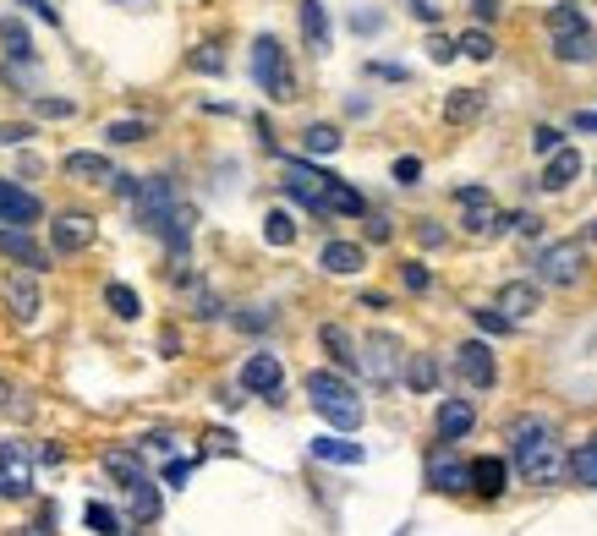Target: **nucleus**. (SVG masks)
Returning <instances> with one entry per match:
<instances>
[{
    "label": "nucleus",
    "mask_w": 597,
    "mask_h": 536,
    "mask_svg": "<svg viewBox=\"0 0 597 536\" xmlns=\"http://www.w3.org/2000/svg\"><path fill=\"white\" fill-rule=\"evenodd\" d=\"M510 449H515V465H521V476H526L532 487H554V482L571 471V460H565V449L554 443V427H548L543 416L510 421Z\"/></svg>",
    "instance_id": "1"
},
{
    "label": "nucleus",
    "mask_w": 597,
    "mask_h": 536,
    "mask_svg": "<svg viewBox=\"0 0 597 536\" xmlns=\"http://www.w3.org/2000/svg\"><path fill=\"white\" fill-rule=\"evenodd\" d=\"M307 400H312V410H318L329 427H340V432L362 427V400H356V389H351L340 373H329V367L307 373Z\"/></svg>",
    "instance_id": "2"
},
{
    "label": "nucleus",
    "mask_w": 597,
    "mask_h": 536,
    "mask_svg": "<svg viewBox=\"0 0 597 536\" xmlns=\"http://www.w3.org/2000/svg\"><path fill=\"white\" fill-rule=\"evenodd\" d=\"M253 83L269 94V99H297V72H291V55L280 50V39H253Z\"/></svg>",
    "instance_id": "3"
},
{
    "label": "nucleus",
    "mask_w": 597,
    "mask_h": 536,
    "mask_svg": "<svg viewBox=\"0 0 597 536\" xmlns=\"http://www.w3.org/2000/svg\"><path fill=\"white\" fill-rule=\"evenodd\" d=\"M356 356H362V367H356V373H367V384H379V389H390V384L401 378V367L412 362V356H401V340H395L390 329L367 334Z\"/></svg>",
    "instance_id": "4"
},
{
    "label": "nucleus",
    "mask_w": 597,
    "mask_h": 536,
    "mask_svg": "<svg viewBox=\"0 0 597 536\" xmlns=\"http://www.w3.org/2000/svg\"><path fill=\"white\" fill-rule=\"evenodd\" d=\"M582 274H587V247L582 242H554V247L537 253V285L571 290V285H582Z\"/></svg>",
    "instance_id": "5"
},
{
    "label": "nucleus",
    "mask_w": 597,
    "mask_h": 536,
    "mask_svg": "<svg viewBox=\"0 0 597 536\" xmlns=\"http://www.w3.org/2000/svg\"><path fill=\"white\" fill-rule=\"evenodd\" d=\"M181 208V197H175V186L164 181V175H149L143 181V192L132 197V214H138V225L149 231V236H159L164 225H170V214Z\"/></svg>",
    "instance_id": "6"
},
{
    "label": "nucleus",
    "mask_w": 597,
    "mask_h": 536,
    "mask_svg": "<svg viewBox=\"0 0 597 536\" xmlns=\"http://www.w3.org/2000/svg\"><path fill=\"white\" fill-rule=\"evenodd\" d=\"M455 203L466 208V219H460L466 236H499V231H504V214H499V203H493L488 186H460Z\"/></svg>",
    "instance_id": "7"
},
{
    "label": "nucleus",
    "mask_w": 597,
    "mask_h": 536,
    "mask_svg": "<svg viewBox=\"0 0 597 536\" xmlns=\"http://www.w3.org/2000/svg\"><path fill=\"white\" fill-rule=\"evenodd\" d=\"M33 493V454L28 443L6 438L0 443V499H28Z\"/></svg>",
    "instance_id": "8"
},
{
    "label": "nucleus",
    "mask_w": 597,
    "mask_h": 536,
    "mask_svg": "<svg viewBox=\"0 0 597 536\" xmlns=\"http://www.w3.org/2000/svg\"><path fill=\"white\" fill-rule=\"evenodd\" d=\"M329 170H318V164H307V159H286V192L307 203L312 214H323V192H329Z\"/></svg>",
    "instance_id": "9"
},
{
    "label": "nucleus",
    "mask_w": 597,
    "mask_h": 536,
    "mask_svg": "<svg viewBox=\"0 0 597 536\" xmlns=\"http://www.w3.org/2000/svg\"><path fill=\"white\" fill-rule=\"evenodd\" d=\"M428 487H434V493H466V487H471V465H466L449 443H439V449L428 454Z\"/></svg>",
    "instance_id": "10"
},
{
    "label": "nucleus",
    "mask_w": 597,
    "mask_h": 536,
    "mask_svg": "<svg viewBox=\"0 0 597 536\" xmlns=\"http://www.w3.org/2000/svg\"><path fill=\"white\" fill-rule=\"evenodd\" d=\"M455 373H460L471 389H493V384H499V362H493V351H488L482 340H466V345L455 351Z\"/></svg>",
    "instance_id": "11"
},
{
    "label": "nucleus",
    "mask_w": 597,
    "mask_h": 536,
    "mask_svg": "<svg viewBox=\"0 0 597 536\" xmlns=\"http://www.w3.org/2000/svg\"><path fill=\"white\" fill-rule=\"evenodd\" d=\"M510 323H526L532 312H543V290L532 285V279H510V285H499V301H493Z\"/></svg>",
    "instance_id": "12"
},
{
    "label": "nucleus",
    "mask_w": 597,
    "mask_h": 536,
    "mask_svg": "<svg viewBox=\"0 0 597 536\" xmlns=\"http://www.w3.org/2000/svg\"><path fill=\"white\" fill-rule=\"evenodd\" d=\"M39 197L33 192H22L17 181H6L0 175V225H17V231H28V225H39Z\"/></svg>",
    "instance_id": "13"
},
{
    "label": "nucleus",
    "mask_w": 597,
    "mask_h": 536,
    "mask_svg": "<svg viewBox=\"0 0 597 536\" xmlns=\"http://www.w3.org/2000/svg\"><path fill=\"white\" fill-rule=\"evenodd\" d=\"M280 384H286L280 356L258 351V356H247V362H242V389H253V395H280Z\"/></svg>",
    "instance_id": "14"
},
{
    "label": "nucleus",
    "mask_w": 597,
    "mask_h": 536,
    "mask_svg": "<svg viewBox=\"0 0 597 536\" xmlns=\"http://www.w3.org/2000/svg\"><path fill=\"white\" fill-rule=\"evenodd\" d=\"M61 170H66L72 181H88V186H105V181L116 186V175H121L105 153H66V159H61Z\"/></svg>",
    "instance_id": "15"
},
{
    "label": "nucleus",
    "mask_w": 597,
    "mask_h": 536,
    "mask_svg": "<svg viewBox=\"0 0 597 536\" xmlns=\"http://www.w3.org/2000/svg\"><path fill=\"white\" fill-rule=\"evenodd\" d=\"M50 242H55L61 253H88V247H94V219H88V214H61V219L50 225Z\"/></svg>",
    "instance_id": "16"
},
{
    "label": "nucleus",
    "mask_w": 597,
    "mask_h": 536,
    "mask_svg": "<svg viewBox=\"0 0 597 536\" xmlns=\"http://www.w3.org/2000/svg\"><path fill=\"white\" fill-rule=\"evenodd\" d=\"M6 307H11L17 323H33L39 307H44V301H39V279H33V274H11V279H6Z\"/></svg>",
    "instance_id": "17"
},
{
    "label": "nucleus",
    "mask_w": 597,
    "mask_h": 536,
    "mask_svg": "<svg viewBox=\"0 0 597 536\" xmlns=\"http://www.w3.org/2000/svg\"><path fill=\"white\" fill-rule=\"evenodd\" d=\"M504 482H510V465H504L499 454H482V460H471V493H482V499H499V493H504Z\"/></svg>",
    "instance_id": "18"
},
{
    "label": "nucleus",
    "mask_w": 597,
    "mask_h": 536,
    "mask_svg": "<svg viewBox=\"0 0 597 536\" xmlns=\"http://www.w3.org/2000/svg\"><path fill=\"white\" fill-rule=\"evenodd\" d=\"M576 175H582V153H576V148H559V153H548V164H543V192H565Z\"/></svg>",
    "instance_id": "19"
},
{
    "label": "nucleus",
    "mask_w": 597,
    "mask_h": 536,
    "mask_svg": "<svg viewBox=\"0 0 597 536\" xmlns=\"http://www.w3.org/2000/svg\"><path fill=\"white\" fill-rule=\"evenodd\" d=\"M318 268H329V274H356V268H367V253H362L356 242H323Z\"/></svg>",
    "instance_id": "20"
},
{
    "label": "nucleus",
    "mask_w": 597,
    "mask_h": 536,
    "mask_svg": "<svg viewBox=\"0 0 597 536\" xmlns=\"http://www.w3.org/2000/svg\"><path fill=\"white\" fill-rule=\"evenodd\" d=\"M323 214H345V219H356V214H367V197L351 186V181H329V192H323Z\"/></svg>",
    "instance_id": "21"
},
{
    "label": "nucleus",
    "mask_w": 597,
    "mask_h": 536,
    "mask_svg": "<svg viewBox=\"0 0 597 536\" xmlns=\"http://www.w3.org/2000/svg\"><path fill=\"white\" fill-rule=\"evenodd\" d=\"M301 39H307L312 55L329 50V11H323V0H301Z\"/></svg>",
    "instance_id": "22"
},
{
    "label": "nucleus",
    "mask_w": 597,
    "mask_h": 536,
    "mask_svg": "<svg viewBox=\"0 0 597 536\" xmlns=\"http://www.w3.org/2000/svg\"><path fill=\"white\" fill-rule=\"evenodd\" d=\"M0 50H6V61L33 66V39H28V28L17 17H0Z\"/></svg>",
    "instance_id": "23"
},
{
    "label": "nucleus",
    "mask_w": 597,
    "mask_h": 536,
    "mask_svg": "<svg viewBox=\"0 0 597 536\" xmlns=\"http://www.w3.org/2000/svg\"><path fill=\"white\" fill-rule=\"evenodd\" d=\"M471 427H477V410H471L466 400H445V405H439V438H445V443L466 438Z\"/></svg>",
    "instance_id": "24"
},
{
    "label": "nucleus",
    "mask_w": 597,
    "mask_h": 536,
    "mask_svg": "<svg viewBox=\"0 0 597 536\" xmlns=\"http://www.w3.org/2000/svg\"><path fill=\"white\" fill-rule=\"evenodd\" d=\"M318 340H323V351L334 356V367H362V356H356L362 345H356L340 323H323V334H318Z\"/></svg>",
    "instance_id": "25"
},
{
    "label": "nucleus",
    "mask_w": 597,
    "mask_h": 536,
    "mask_svg": "<svg viewBox=\"0 0 597 536\" xmlns=\"http://www.w3.org/2000/svg\"><path fill=\"white\" fill-rule=\"evenodd\" d=\"M482 105H488V99H482L477 88H455V94L445 99V121H455V127H471V121L482 116Z\"/></svg>",
    "instance_id": "26"
},
{
    "label": "nucleus",
    "mask_w": 597,
    "mask_h": 536,
    "mask_svg": "<svg viewBox=\"0 0 597 536\" xmlns=\"http://www.w3.org/2000/svg\"><path fill=\"white\" fill-rule=\"evenodd\" d=\"M312 454H318V460H334V465H362V443H345V438H334V432L312 438Z\"/></svg>",
    "instance_id": "27"
},
{
    "label": "nucleus",
    "mask_w": 597,
    "mask_h": 536,
    "mask_svg": "<svg viewBox=\"0 0 597 536\" xmlns=\"http://www.w3.org/2000/svg\"><path fill=\"white\" fill-rule=\"evenodd\" d=\"M127 510L149 526V521H159V487H153V476H143V482H132L127 487Z\"/></svg>",
    "instance_id": "28"
},
{
    "label": "nucleus",
    "mask_w": 597,
    "mask_h": 536,
    "mask_svg": "<svg viewBox=\"0 0 597 536\" xmlns=\"http://www.w3.org/2000/svg\"><path fill=\"white\" fill-rule=\"evenodd\" d=\"M105 471H110L121 487H132V482H143V476H149V471H143V460H138L132 449H110V454H105Z\"/></svg>",
    "instance_id": "29"
},
{
    "label": "nucleus",
    "mask_w": 597,
    "mask_h": 536,
    "mask_svg": "<svg viewBox=\"0 0 597 536\" xmlns=\"http://www.w3.org/2000/svg\"><path fill=\"white\" fill-rule=\"evenodd\" d=\"M0 253H11L17 264H28V268L44 264V253H39V247L28 242V231H17V225H11V231H0Z\"/></svg>",
    "instance_id": "30"
},
{
    "label": "nucleus",
    "mask_w": 597,
    "mask_h": 536,
    "mask_svg": "<svg viewBox=\"0 0 597 536\" xmlns=\"http://www.w3.org/2000/svg\"><path fill=\"white\" fill-rule=\"evenodd\" d=\"M554 55H559V61H593L597 33L587 28V33H565V39H554Z\"/></svg>",
    "instance_id": "31"
},
{
    "label": "nucleus",
    "mask_w": 597,
    "mask_h": 536,
    "mask_svg": "<svg viewBox=\"0 0 597 536\" xmlns=\"http://www.w3.org/2000/svg\"><path fill=\"white\" fill-rule=\"evenodd\" d=\"M548 33H554V39H565V33H587V11L571 6V0L554 6V11H548Z\"/></svg>",
    "instance_id": "32"
},
{
    "label": "nucleus",
    "mask_w": 597,
    "mask_h": 536,
    "mask_svg": "<svg viewBox=\"0 0 597 536\" xmlns=\"http://www.w3.org/2000/svg\"><path fill=\"white\" fill-rule=\"evenodd\" d=\"M105 307H110L116 318H127V323H132V318L143 312V301H138V290H132V285H121V279H116V285H105Z\"/></svg>",
    "instance_id": "33"
},
{
    "label": "nucleus",
    "mask_w": 597,
    "mask_h": 536,
    "mask_svg": "<svg viewBox=\"0 0 597 536\" xmlns=\"http://www.w3.org/2000/svg\"><path fill=\"white\" fill-rule=\"evenodd\" d=\"M264 242H269V247H291V242H297V219H291L286 208H269V219H264Z\"/></svg>",
    "instance_id": "34"
},
{
    "label": "nucleus",
    "mask_w": 597,
    "mask_h": 536,
    "mask_svg": "<svg viewBox=\"0 0 597 536\" xmlns=\"http://www.w3.org/2000/svg\"><path fill=\"white\" fill-rule=\"evenodd\" d=\"M406 384H412L417 395H428V389L439 384V362H434V356H412V362H406Z\"/></svg>",
    "instance_id": "35"
},
{
    "label": "nucleus",
    "mask_w": 597,
    "mask_h": 536,
    "mask_svg": "<svg viewBox=\"0 0 597 536\" xmlns=\"http://www.w3.org/2000/svg\"><path fill=\"white\" fill-rule=\"evenodd\" d=\"M83 526L94 536H121V515H116L110 504H88V510H83Z\"/></svg>",
    "instance_id": "36"
},
{
    "label": "nucleus",
    "mask_w": 597,
    "mask_h": 536,
    "mask_svg": "<svg viewBox=\"0 0 597 536\" xmlns=\"http://www.w3.org/2000/svg\"><path fill=\"white\" fill-rule=\"evenodd\" d=\"M571 476H576L582 487H597V438L593 443H582V449L571 454Z\"/></svg>",
    "instance_id": "37"
},
{
    "label": "nucleus",
    "mask_w": 597,
    "mask_h": 536,
    "mask_svg": "<svg viewBox=\"0 0 597 536\" xmlns=\"http://www.w3.org/2000/svg\"><path fill=\"white\" fill-rule=\"evenodd\" d=\"M455 44H460V55H471V61H493V33H488V28H466Z\"/></svg>",
    "instance_id": "38"
},
{
    "label": "nucleus",
    "mask_w": 597,
    "mask_h": 536,
    "mask_svg": "<svg viewBox=\"0 0 597 536\" xmlns=\"http://www.w3.org/2000/svg\"><path fill=\"white\" fill-rule=\"evenodd\" d=\"M301 142H307V153H334V148H340V132H334V127H307Z\"/></svg>",
    "instance_id": "39"
},
{
    "label": "nucleus",
    "mask_w": 597,
    "mask_h": 536,
    "mask_svg": "<svg viewBox=\"0 0 597 536\" xmlns=\"http://www.w3.org/2000/svg\"><path fill=\"white\" fill-rule=\"evenodd\" d=\"M477 329H482V334H510L515 323H510L499 307H477Z\"/></svg>",
    "instance_id": "40"
},
{
    "label": "nucleus",
    "mask_w": 597,
    "mask_h": 536,
    "mask_svg": "<svg viewBox=\"0 0 597 536\" xmlns=\"http://www.w3.org/2000/svg\"><path fill=\"white\" fill-rule=\"evenodd\" d=\"M110 142H143L149 137V121H110Z\"/></svg>",
    "instance_id": "41"
},
{
    "label": "nucleus",
    "mask_w": 597,
    "mask_h": 536,
    "mask_svg": "<svg viewBox=\"0 0 597 536\" xmlns=\"http://www.w3.org/2000/svg\"><path fill=\"white\" fill-rule=\"evenodd\" d=\"M192 66H198V72H209V77H214V72H225V55H220V50H214V44H198V50H192Z\"/></svg>",
    "instance_id": "42"
},
{
    "label": "nucleus",
    "mask_w": 597,
    "mask_h": 536,
    "mask_svg": "<svg viewBox=\"0 0 597 536\" xmlns=\"http://www.w3.org/2000/svg\"><path fill=\"white\" fill-rule=\"evenodd\" d=\"M532 148L548 159V153H559V148H565V137L554 132V127H537V132H532Z\"/></svg>",
    "instance_id": "43"
},
{
    "label": "nucleus",
    "mask_w": 597,
    "mask_h": 536,
    "mask_svg": "<svg viewBox=\"0 0 597 536\" xmlns=\"http://www.w3.org/2000/svg\"><path fill=\"white\" fill-rule=\"evenodd\" d=\"M401 279H406V290H412V296H423V290L434 285V279H428V268H423V264H406V268H401Z\"/></svg>",
    "instance_id": "44"
},
{
    "label": "nucleus",
    "mask_w": 597,
    "mask_h": 536,
    "mask_svg": "<svg viewBox=\"0 0 597 536\" xmlns=\"http://www.w3.org/2000/svg\"><path fill=\"white\" fill-rule=\"evenodd\" d=\"M428 55L445 66V61H455V55H460V44H455V39H445V33H434V39H428Z\"/></svg>",
    "instance_id": "45"
},
{
    "label": "nucleus",
    "mask_w": 597,
    "mask_h": 536,
    "mask_svg": "<svg viewBox=\"0 0 597 536\" xmlns=\"http://www.w3.org/2000/svg\"><path fill=\"white\" fill-rule=\"evenodd\" d=\"M417 175H423V159H412V153L395 159V181H401V186H417Z\"/></svg>",
    "instance_id": "46"
},
{
    "label": "nucleus",
    "mask_w": 597,
    "mask_h": 536,
    "mask_svg": "<svg viewBox=\"0 0 597 536\" xmlns=\"http://www.w3.org/2000/svg\"><path fill=\"white\" fill-rule=\"evenodd\" d=\"M186 476H192V460H170V465H164V482H170V487H181Z\"/></svg>",
    "instance_id": "47"
},
{
    "label": "nucleus",
    "mask_w": 597,
    "mask_h": 536,
    "mask_svg": "<svg viewBox=\"0 0 597 536\" xmlns=\"http://www.w3.org/2000/svg\"><path fill=\"white\" fill-rule=\"evenodd\" d=\"M33 110H39V116H55V121H61V116H72V105H66V99H39Z\"/></svg>",
    "instance_id": "48"
},
{
    "label": "nucleus",
    "mask_w": 597,
    "mask_h": 536,
    "mask_svg": "<svg viewBox=\"0 0 597 536\" xmlns=\"http://www.w3.org/2000/svg\"><path fill=\"white\" fill-rule=\"evenodd\" d=\"M367 242H390V219L373 214V219H367Z\"/></svg>",
    "instance_id": "49"
},
{
    "label": "nucleus",
    "mask_w": 597,
    "mask_h": 536,
    "mask_svg": "<svg viewBox=\"0 0 597 536\" xmlns=\"http://www.w3.org/2000/svg\"><path fill=\"white\" fill-rule=\"evenodd\" d=\"M417 236H423V247H439V242H445V231H439L434 219H423V231H417Z\"/></svg>",
    "instance_id": "50"
},
{
    "label": "nucleus",
    "mask_w": 597,
    "mask_h": 536,
    "mask_svg": "<svg viewBox=\"0 0 597 536\" xmlns=\"http://www.w3.org/2000/svg\"><path fill=\"white\" fill-rule=\"evenodd\" d=\"M412 6H417L423 22H439V0H412Z\"/></svg>",
    "instance_id": "51"
},
{
    "label": "nucleus",
    "mask_w": 597,
    "mask_h": 536,
    "mask_svg": "<svg viewBox=\"0 0 597 536\" xmlns=\"http://www.w3.org/2000/svg\"><path fill=\"white\" fill-rule=\"evenodd\" d=\"M515 231H521V236H537L543 225H537V214H521V219H515Z\"/></svg>",
    "instance_id": "52"
},
{
    "label": "nucleus",
    "mask_w": 597,
    "mask_h": 536,
    "mask_svg": "<svg viewBox=\"0 0 597 536\" xmlns=\"http://www.w3.org/2000/svg\"><path fill=\"white\" fill-rule=\"evenodd\" d=\"M17 6H28L33 17H50V22H55V6H44V0H17Z\"/></svg>",
    "instance_id": "53"
},
{
    "label": "nucleus",
    "mask_w": 597,
    "mask_h": 536,
    "mask_svg": "<svg viewBox=\"0 0 597 536\" xmlns=\"http://www.w3.org/2000/svg\"><path fill=\"white\" fill-rule=\"evenodd\" d=\"M576 132H597V110H582V116H576Z\"/></svg>",
    "instance_id": "54"
},
{
    "label": "nucleus",
    "mask_w": 597,
    "mask_h": 536,
    "mask_svg": "<svg viewBox=\"0 0 597 536\" xmlns=\"http://www.w3.org/2000/svg\"><path fill=\"white\" fill-rule=\"evenodd\" d=\"M493 11H499L493 0H477V17H493Z\"/></svg>",
    "instance_id": "55"
},
{
    "label": "nucleus",
    "mask_w": 597,
    "mask_h": 536,
    "mask_svg": "<svg viewBox=\"0 0 597 536\" xmlns=\"http://www.w3.org/2000/svg\"><path fill=\"white\" fill-rule=\"evenodd\" d=\"M0 405H6V378H0Z\"/></svg>",
    "instance_id": "56"
},
{
    "label": "nucleus",
    "mask_w": 597,
    "mask_h": 536,
    "mask_svg": "<svg viewBox=\"0 0 597 536\" xmlns=\"http://www.w3.org/2000/svg\"><path fill=\"white\" fill-rule=\"evenodd\" d=\"M593 236H597V219H593Z\"/></svg>",
    "instance_id": "57"
}]
</instances>
